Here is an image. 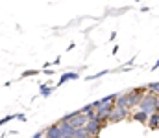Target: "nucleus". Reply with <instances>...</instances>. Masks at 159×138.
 <instances>
[{
	"instance_id": "10",
	"label": "nucleus",
	"mask_w": 159,
	"mask_h": 138,
	"mask_svg": "<svg viewBox=\"0 0 159 138\" xmlns=\"http://www.w3.org/2000/svg\"><path fill=\"white\" fill-rule=\"evenodd\" d=\"M146 90H150V92H156V94H159V83H150V85H146Z\"/></svg>"
},
{
	"instance_id": "13",
	"label": "nucleus",
	"mask_w": 159,
	"mask_h": 138,
	"mask_svg": "<svg viewBox=\"0 0 159 138\" xmlns=\"http://www.w3.org/2000/svg\"><path fill=\"white\" fill-rule=\"evenodd\" d=\"M104 74H107V70H102V72H98V74H94V76H91V77H87V79H96V77H102Z\"/></svg>"
},
{
	"instance_id": "4",
	"label": "nucleus",
	"mask_w": 159,
	"mask_h": 138,
	"mask_svg": "<svg viewBox=\"0 0 159 138\" xmlns=\"http://www.w3.org/2000/svg\"><path fill=\"white\" fill-rule=\"evenodd\" d=\"M115 105H120V107H133L131 105V96H129V90L128 92H122V94H117V99H115Z\"/></svg>"
},
{
	"instance_id": "11",
	"label": "nucleus",
	"mask_w": 159,
	"mask_h": 138,
	"mask_svg": "<svg viewBox=\"0 0 159 138\" xmlns=\"http://www.w3.org/2000/svg\"><path fill=\"white\" fill-rule=\"evenodd\" d=\"M30 76H37V70H26L20 74V77H30Z\"/></svg>"
},
{
	"instance_id": "2",
	"label": "nucleus",
	"mask_w": 159,
	"mask_h": 138,
	"mask_svg": "<svg viewBox=\"0 0 159 138\" xmlns=\"http://www.w3.org/2000/svg\"><path fill=\"white\" fill-rule=\"evenodd\" d=\"M128 116V109L126 107H120V105H115L111 109V114H109V122L111 123H117V122H124Z\"/></svg>"
},
{
	"instance_id": "9",
	"label": "nucleus",
	"mask_w": 159,
	"mask_h": 138,
	"mask_svg": "<svg viewBox=\"0 0 159 138\" xmlns=\"http://www.w3.org/2000/svg\"><path fill=\"white\" fill-rule=\"evenodd\" d=\"M52 90H54L52 87H48V85H41V96H44V98H46V96H50V94H52Z\"/></svg>"
},
{
	"instance_id": "7",
	"label": "nucleus",
	"mask_w": 159,
	"mask_h": 138,
	"mask_svg": "<svg viewBox=\"0 0 159 138\" xmlns=\"http://www.w3.org/2000/svg\"><path fill=\"white\" fill-rule=\"evenodd\" d=\"M148 116H150V114L141 109V111H137V112L133 114V120H135V122H141V123H146V122H148Z\"/></svg>"
},
{
	"instance_id": "14",
	"label": "nucleus",
	"mask_w": 159,
	"mask_h": 138,
	"mask_svg": "<svg viewBox=\"0 0 159 138\" xmlns=\"http://www.w3.org/2000/svg\"><path fill=\"white\" fill-rule=\"evenodd\" d=\"M17 118H19L20 122H26V116H24V114H17Z\"/></svg>"
},
{
	"instance_id": "3",
	"label": "nucleus",
	"mask_w": 159,
	"mask_h": 138,
	"mask_svg": "<svg viewBox=\"0 0 159 138\" xmlns=\"http://www.w3.org/2000/svg\"><path fill=\"white\" fill-rule=\"evenodd\" d=\"M85 129H87L89 136H98L102 133V129H104V123H100L96 118H89L87 123H85Z\"/></svg>"
},
{
	"instance_id": "12",
	"label": "nucleus",
	"mask_w": 159,
	"mask_h": 138,
	"mask_svg": "<svg viewBox=\"0 0 159 138\" xmlns=\"http://www.w3.org/2000/svg\"><path fill=\"white\" fill-rule=\"evenodd\" d=\"M13 118H17V114H9V116H6V118H2V120H0V125H4L6 122H9V120H13Z\"/></svg>"
},
{
	"instance_id": "1",
	"label": "nucleus",
	"mask_w": 159,
	"mask_h": 138,
	"mask_svg": "<svg viewBox=\"0 0 159 138\" xmlns=\"http://www.w3.org/2000/svg\"><path fill=\"white\" fill-rule=\"evenodd\" d=\"M157 94L156 92H148L146 96H143V99L139 101V107L144 111V112H148V114H152V112H156L157 111Z\"/></svg>"
},
{
	"instance_id": "8",
	"label": "nucleus",
	"mask_w": 159,
	"mask_h": 138,
	"mask_svg": "<svg viewBox=\"0 0 159 138\" xmlns=\"http://www.w3.org/2000/svg\"><path fill=\"white\" fill-rule=\"evenodd\" d=\"M80 76L76 74V72H65L63 76H61V79L57 81V85H63L65 81H72V79H78Z\"/></svg>"
},
{
	"instance_id": "6",
	"label": "nucleus",
	"mask_w": 159,
	"mask_h": 138,
	"mask_svg": "<svg viewBox=\"0 0 159 138\" xmlns=\"http://www.w3.org/2000/svg\"><path fill=\"white\" fill-rule=\"evenodd\" d=\"M44 133H46V136H50V138H61V133H59V123L50 125Z\"/></svg>"
},
{
	"instance_id": "5",
	"label": "nucleus",
	"mask_w": 159,
	"mask_h": 138,
	"mask_svg": "<svg viewBox=\"0 0 159 138\" xmlns=\"http://www.w3.org/2000/svg\"><path fill=\"white\" fill-rule=\"evenodd\" d=\"M148 127L150 129H154V131H157L159 129V111H156V112H152L150 116H148Z\"/></svg>"
}]
</instances>
